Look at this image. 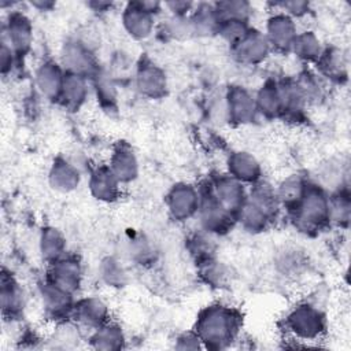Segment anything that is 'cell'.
Instances as JSON below:
<instances>
[{
    "label": "cell",
    "mask_w": 351,
    "mask_h": 351,
    "mask_svg": "<svg viewBox=\"0 0 351 351\" xmlns=\"http://www.w3.org/2000/svg\"><path fill=\"white\" fill-rule=\"evenodd\" d=\"M225 110L233 125L252 123L258 117L255 96L241 85H230L225 95Z\"/></svg>",
    "instance_id": "obj_13"
},
{
    "label": "cell",
    "mask_w": 351,
    "mask_h": 351,
    "mask_svg": "<svg viewBox=\"0 0 351 351\" xmlns=\"http://www.w3.org/2000/svg\"><path fill=\"white\" fill-rule=\"evenodd\" d=\"M30 5L38 11H51L56 4L53 1H48V0H34L30 1Z\"/></svg>",
    "instance_id": "obj_45"
},
{
    "label": "cell",
    "mask_w": 351,
    "mask_h": 351,
    "mask_svg": "<svg viewBox=\"0 0 351 351\" xmlns=\"http://www.w3.org/2000/svg\"><path fill=\"white\" fill-rule=\"evenodd\" d=\"M44 278L63 288L64 291L77 295L82 287L84 280L82 263L75 255L66 252L59 259L48 265Z\"/></svg>",
    "instance_id": "obj_10"
},
{
    "label": "cell",
    "mask_w": 351,
    "mask_h": 351,
    "mask_svg": "<svg viewBox=\"0 0 351 351\" xmlns=\"http://www.w3.org/2000/svg\"><path fill=\"white\" fill-rule=\"evenodd\" d=\"M271 51L278 53L291 52L292 44L299 33L296 21L282 11L274 10L266 19L263 30Z\"/></svg>",
    "instance_id": "obj_11"
},
{
    "label": "cell",
    "mask_w": 351,
    "mask_h": 351,
    "mask_svg": "<svg viewBox=\"0 0 351 351\" xmlns=\"http://www.w3.org/2000/svg\"><path fill=\"white\" fill-rule=\"evenodd\" d=\"M38 251L47 265L64 255L67 252V241L62 230L55 226H44L38 234Z\"/></svg>",
    "instance_id": "obj_29"
},
{
    "label": "cell",
    "mask_w": 351,
    "mask_h": 351,
    "mask_svg": "<svg viewBox=\"0 0 351 351\" xmlns=\"http://www.w3.org/2000/svg\"><path fill=\"white\" fill-rule=\"evenodd\" d=\"M233 59L243 66H259L273 52L265 33L256 27H250L245 36L230 47Z\"/></svg>",
    "instance_id": "obj_12"
},
{
    "label": "cell",
    "mask_w": 351,
    "mask_h": 351,
    "mask_svg": "<svg viewBox=\"0 0 351 351\" xmlns=\"http://www.w3.org/2000/svg\"><path fill=\"white\" fill-rule=\"evenodd\" d=\"M241 324L243 315L237 307L214 302L197 313L193 330L202 340L203 348L218 351L229 348L239 339Z\"/></svg>",
    "instance_id": "obj_1"
},
{
    "label": "cell",
    "mask_w": 351,
    "mask_h": 351,
    "mask_svg": "<svg viewBox=\"0 0 351 351\" xmlns=\"http://www.w3.org/2000/svg\"><path fill=\"white\" fill-rule=\"evenodd\" d=\"M174 348L177 350H202L203 344L195 330L182 332L176 337Z\"/></svg>",
    "instance_id": "obj_43"
},
{
    "label": "cell",
    "mask_w": 351,
    "mask_h": 351,
    "mask_svg": "<svg viewBox=\"0 0 351 351\" xmlns=\"http://www.w3.org/2000/svg\"><path fill=\"white\" fill-rule=\"evenodd\" d=\"M33 23L30 18L19 10H10L3 23V37L16 53L18 58L25 56L33 44Z\"/></svg>",
    "instance_id": "obj_9"
},
{
    "label": "cell",
    "mask_w": 351,
    "mask_h": 351,
    "mask_svg": "<svg viewBox=\"0 0 351 351\" xmlns=\"http://www.w3.org/2000/svg\"><path fill=\"white\" fill-rule=\"evenodd\" d=\"M88 344L95 350L118 351L126 347V335L118 322L110 319L89 332Z\"/></svg>",
    "instance_id": "obj_24"
},
{
    "label": "cell",
    "mask_w": 351,
    "mask_h": 351,
    "mask_svg": "<svg viewBox=\"0 0 351 351\" xmlns=\"http://www.w3.org/2000/svg\"><path fill=\"white\" fill-rule=\"evenodd\" d=\"M59 63L67 73L78 74L88 80H92L100 70L93 48L78 37L69 38L62 44Z\"/></svg>",
    "instance_id": "obj_6"
},
{
    "label": "cell",
    "mask_w": 351,
    "mask_h": 351,
    "mask_svg": "<svg viewBox=\"0 0 351 351\" xmlns=\"http://www.w3.org/2000/svg\"><path fill=\"white\" fill-rule=\"evenodd\" d=\"M213 237L214 236L200 229V232L193 233L186 240V250L189 251L191 256L195 259L196 265L215 256V244Z\"/></svg>",
    "instance_id": "obj_38"
},
{
    "label": "cell",
    "mask_w": 351,
    "mask_h": 351,
    "mask_svg": "<svg viewBox=\"0 0 351 351\" xmlns=\"http://www.w3.org/2000/svg\"><path fill=\"white\" fill-rule=\"evenodd\" d=\"M255 103L258 115H262L267 119L281 118V95L278 88V81L274 78H267L256 90Z\"/></svg>",
    "instance_id": "obj_27"
},
{
    "label": "cell",
    "mask_w": 351,
    "mask_h": 351,
    "mask_svg": "<svg viewBox=\"0 0 351 351\" xmlns=\"http://www.w3.org/2000/svg\"><path fill=\"white\" fill-rule=\"evenodd\" d=\"M163 4L158 1H129L121 14L123 30L134 40L148 38L155 29V16Z\"/></svg>",
    "instance_id": "obj_5"
},
{
    "label": "cell",
    "mask_w": 351,
    "mask_h": 351,
    "mask_svg": "<svg viewBox=\"0 0 351 351\" xmlns=\"http://www.w3.org/2000/svg\"><path fill=\"white\" fill-rule=\"evenodd\" d=\"M250 27H251L250 22L237 21V19H223L219 23L217 36H219L226 44L232 47L245 36Z\"/></svg>",
    "instance_id": "obj_40"
},
{
    "label": "cell",
    "mask_w": 351,
    "mask_h": 351,
    "mask_svg": "<svg viewBox=\"0 0 351 351\" xmlns=\"http://www.w3.org/2000/svg\"><path fill=\"white\" fill-rule=\"evenodd\" d=\"M200 204L197 219L200 229L211 236H223L229 233L237 223L236 217L228 211L213 193L208 181L199 186Z\"/></svg>",
    "instance_id": "obj_4"
},
{
    "label": "cell",
    "mask_w": 351,
    "mask_h": 351,
    "mask_svg": "<svg viewBox=\"0 0 351 351\" xmlns=\"http://www.w3.org/2000/svg\"><path fill=\"white\" fill-rule=\"evenodd\" d=\"M276 219L277 218L274 215H271L256 202L251 200L248 196L237 215V223H240V226L251 234L266 232Z\"/></svg>",
    "instance_id": "obj_26"
},
{
    "label": "cell",
    "mask_w": 351,
    "mask_h": 351,
    "mask_svg": "<svg viewBox=\"0 0 351 351\" xmlns=\"http://www.w3.org/2000/svg\"><path fill=\"white\" fill-rule=\"evenodd\" d=\"M134 85L141 96L158 100L167 92V77L160 66L149 59H141L136 66Z\"/></svg>",
    "instance_id": "obj_14"
},
{
    "label": "cell",
    "mask_w": 351,
    "mask_h": 351,
    "mask_svg": "<svg viewBox=\"0 0 351 351\" xmlns=\"http://www.w3.org/2000/svg\"><path fill=\"white\" fill-rule=\"evenodd\" d=\"M100 280L111 288H123L128 282V271L125 266L114 256H106L99 263Z\"/></svg>",
    "instance_id": "obj_37"
},
{
    "label": "cell",
    "mask_w": 351,
    "mask_h": 351,
    "mask_svg": "<svg viewBox=\"0 0 351 351\" xmlns=\"http://www.w3.org/2000/svg\"><path fill=\"white\" fill-rule=\"evenodd\" d=\"M217 12L223 19H237L250 22V18L252 15L254 7L251 3L245 0H225V1H217L214 3Z\"/></svg>",
    "instance_id": "obj_39"
},
{
    "label": "cell",
    "mask_w": 351,
    "mask_h": 351,
    "mask_svg": "<svg viewBox=\"0 0 351 351\" xmlns=\"http://www.w3.org/2000/svg\"><path fill=\"white\" fill-rule=\"evenodd\" d=\"M351 199L347 185H343L329 193V215L330 223L337 226H347L350 222Z\"/></svg>",
    "instance_id": "obj_36"
},
{
    "label": "cell",
    "mask_w": 351,
    "mask_h": 351,
    "mask_svg": "<svg viewBox=\"0 0 351 351\" xmlns=\"http://www.w3.org/2000/svg\"><path fill=\"white\" fill-rule=\"evenodd\" d=\"M86 5L93 11H107L108 8H111L112 3L111 1H89L86 3Z\"/></svg>",
    "instance_id": "obj_46"
},
{
    "label": "cell",
    "mask_w": 351,
    "mask_h": 351,
    "mask_svg": "<svg viewBox=\"0 0 351 351\" xmlns=\"http://www.w3.org/2000/svg\"><path fill=\"white\" fill-rule=\"evenodd\" d=\"M0 304L3 317L10 321L21 318L26 307V293L22 285L15 278V276L5 267L1 270Z\"/></svg>",
    "instance_id": "obj_17"
},
{
    "label": "cell",
    "mask_w": 351,
    "mask_h": 351,
    "mask_svg": "<svg viewBox=\"0 0 351 351\" xmlns=\"http://www.w3.org/2000/svg\"><path fill=\"white\" fill-rule=\"evenodd\" d=\"M193 36L210 37L218 33L221 18L214 3H197L189 14Z\"/></svg>",
    "instance_id": "obj_28"
},
{
    "label": "cell",
    "mask_w": 351,
    "mask_h": 351,
    "mask_svg": "<svg viewBox=\"0 0 351 351\" xmlns=\"http://www.w3.org/2000/svg\"><path fill=\"white\" fill-rule=\"evenodd\" d=\"M195 7V3L184 1V0H176V1H166L163 3V8L169 10L171 16H189Z\"/></svg>",
    "instance_id": "obj_44"
},
{
    "label": "cell",
    "mask_w": 351,
    "mask_h": 351,
    "mask_svg": "<svg viewBox=\"0 0 351 351\" xmlns=\"http://www.w3.org/2000/svg\"><path fill=\"white\" fill-rule=\"evenodd\" d=\"M324 47L319 37L313 30L299 32L291 52L303 63H315L322 52Z\"/></svg>",
    "instance_id": "obj_33"
},
{
    "label": "cell",
    "mask_w": 351,
    "mask_h": 351,
    "mask_svg": "<svg viewBox=\"0 0 351 351\" xmlns=\"http://www.w3.org/2000/svg\"><path fill=\"white\" fill-rule=\"evenodd\" d=\"M53 329L48 336V343L53 348L69 350L75 348L82 341V328L73 319L53 324Z\"/></svg>",
    "instance_id": "obj_32"
},
{
    "label": "cell",
    "mask_w": 351,
    "mask_h": 351,
    "mask_svg": "<svg viewBox=\"0 0 351 351\" xmlns=\"http://www.w3.org/2000/svg\"><path fill=\"white\" fill-rule=\"evenodd\" d=\"M274 10L282 11L284 14L289 15L296 21L299 18L306 16L311 11V4L308 1H302V0H288V1L274 3Z\"/></svg>",
    "instance_id": "obj_41"
},
{
    "label": "cell",
    "mask_w": 351,
    "mask_h": 351,
    "mask_svg": "<svg viewBox=\"0 0 351 351\" xmlns=\"http://www.w3.org/2000/svg\"><path fill=\"white\" fill-rule=\"evenodd\" d=\"M315 66L321 75L332 81L339 82L341 78L347 77V62L340 48H324L318 60L315 62Z\"/></svg>",
    "instance_id": "obj_30"
},
{
    "label": "cell",
    "mask_w": 351,
    "mask_h": 351,
    "mask_svg": "<svg viewBox=\"0 0 351 351\" xmlns=\"http://www.w3.org/2000/svg\"><path fill=\"white\" fill-rule=\"evenodd\" d=\"M165 203L170 217L177 222H185L197 215L200 204L199 186L189 182H176L165 196Z\"/></svg>",
    "instance_id": "obj_7"
},
{
    "label": "cell",
    "mask_w": 351,
    "mask_h": 351,
    "mask_svg": "<svg viewBox=\"0 0 351 351\" xmlns=\"http://www.w3.org/2000/svg\"><path fill=\"white\" fill-rule=\"evenodd\" d=\"M280 95H281V118H287L289 121H299L307 106V96L303 92L298 80H281L278 81Z\"/></svg>",
    "instance_id": "obj_23"
},
{
    "label": "cell",
    "mask_w": 351,
    "mask_h": 351,
    "mask_svg": "<svg viewBox=\"0 0 351 351\" xmlns=\"http://www.w3.org/2000/svg\"><path fill=\"white\" fill-rule=\"evenodd\" d=\"M307 184L308 180L302 174H291L281 180L280 184L276 186L281 208H284L287 213L293 210L302 199Z\"/></svg>",
    "instance_id": "obj_31"
},
{
    "label": "cell",
    "mask_w": 351,
    "mask_h": 351,
    "mask_svg": "<svg viewBox=\"0 0 351 351\" xmlns=\"http://www.w3.org/2000/svg\"><path fill=\"white\" fill-rule=\"evenodd\" d=\"M19 58L14 52V49L4 41L1 40V48H0V71L3 77H7L11 74V71L15 69L16 60Z\"/></svg>",
    "instance_id": "obj_42"
},
{
    "label": "cell",
    "mask_w": 351,
    "mask_h": 351,
    "mask_svg": "<svg viewBox=\"0 0 351 351\" xmlns=\"http://www.w3.org/2000/svg\"><path fill=\"white\" fill-rule=\"evenodd\" d=\"M48 182L52 189L60 193H70L81 184L80 169L63 156H58L49 166Z\"/></svg>",
    "instance_id": "obj_22"
},
{
    "label": "cell",
    "mask_w": 351,
    "mask_h": 351,
    "mask_svg": "<svg viewBox=\"0 0 351 351\" xmlns=\"http://www.w3.org/2000/svg\"><path fill=\"white\" fill-rule=\"evenodd\" d=\"M88 189L96 200L101 203H114L121 197L122 184L108 165H99L89 173Z\"/></svg>",
    "instance_id": "obj_20"
},
{
    "label": "cell",
    "mask_w": 351,
    "mask_h": 351,
    "mask_svg": "<svg viewBox=\"0 0 351 351\" xmlns=\"http://www.w3.org/2000/svg\"><path fill=\"white\" fill-rule=\"evenodd\" d=\"M90 81L100 107L106 111H117L118 96L112 78L107 73L99 70Z\"/></svg>",
    "instance_id": "obj_35"
},
{
    "label": "cell",
    "mask_w": 351,
    "mask_h": 351,
    "mask_svg": "<svg viewBox=\"0 0 351 351\" xmlns=\"http://www.w3.org/2000/svg\"><path fill=\"white\" fill-rule=\"evenodd\" d=\"M208 185L219 203L237 219V215L248 196V189L245 185L228 173L214 176L208 180Z\"/></svg>",
    "instance_id": "obj_15"
},
{
    "label": "cell",
    "mask_w": 351,
    "mask_h": 351,
    "mask_svg": "<svg viewBox=\"0 0 351 351\" xmlns=\"http://www.w3.org/2000/svg\"><path fill=\"white\" fill-rule=\"evenodd\" d=\"M66 70L52 59L41 62L34 71V85L41 96L49 101H59Z\"/></svg>",
    "instance_id": "obj_19"
},
{
    "label": "cell",
    "mask_w": 351,
    "mask_h": 351,
    "mask_svg": "<svg viewBox=\"0 0 351 351\" xmlns=\"http://www.w3.org/2000/svg\"><path fill=\"white\" fill-rule=\"evenodd\" d=\"M110 317L111 310L107 302L95 295L77 299L71 314V319L88 332L110 321Z\"/></svg>",
    "instance_id": "obj_16"
},
{
    "label": "cell",
    "mask_w": 351,
    "mask_h": 351,
    "mask_svg": "<svg viewBox=\"0 0 351 351\" xmlns=\"http://www.w3.org/2000/svg\"><path fill=\"white\" fill-rule=\"evenodd\" d=\"M38 296L44 315L53 324L71 319L73 308L75 304V295L64 291L63 288L43 280L38 284Z\"/></svg>",
    "instance_id": "obj_8"
},
{
    "label": "cell",
    "mask_w": 351,
    "mask_h": 351,
    "mask_svg": "<svg viewBox=\"0 0 351 351\" xmlns=\"http://www.w3.org/2000/svg\"><path fill=\"white\" fill-rule=\"evenodd\" d=\"M285 332L296 341H318L326 332V315L311 302H299L284 318Z\"/></svg>",
    "instance_id": "obj_3"
},
{
    "label": "cell",
    "mask_w": 351,
    "mask_h": 351,
    "mask_svg": "<svg viewBox=\"0 0 351 351\" xmlns=\"http://www.w3.org/2000/svg\"><path fill=\"white\" fill-rule=\"evenodd\" d=\"M226 173L243 182L252 185L262 180V166L259 160L248 151H233L226 158Z\"/></svg>",
    "instance_id": "obj_21"
},
{
    "label": "cell",
    "mask_w": 351,
    "mask_h": 351,
    "mask_svg": "<svg viewBox=\"0 0 351 351\" xmlns=\"http://www.w3.org/2000/svg\"><path fill=\"white\" fill-rule=\"evenodd\" d=\"M88 96H89V80L82 75L66 71L58 103L62 104L69 111H78L86 103Z\"/></svg>",
    "instance_id": "obj_25"
},
{
    "label": "cell",
    "mask_w": 351,
    "mask_h": 351,
    "mask_svg": "<svg viewBox=\"0 0 351 351\" xmlns=\"http://www.w3.org/2000/svg\"><path fill=\"white\" fill-rule=\"evenodd\" d=\"M288 215L299 232L304 234L319 233L330 225L329 192L308 180L302 199Z\"/></svg>",
    "instance_id": "obj_2"
},
{
    "label": "cell",
    "mask_w": 351,
    "mask_h": 351,
    "mask_svg": "<svg viewBox=\"0 0 351 351\" xmlns=\"http://www.w3.org/2000/svg\"><path fill=\"white\" fill-rule=\"evenodd\" d=\"M107 165L122 185L133 182L140 173L137 155L126 141H118L114 144Z\"/></svg>",
    "instance_id": "obj_18"
},
{
    "label": "cell",
    "mask_w": 351,
    "mask_h": 351,
    "mask_svg": "<svg viewBox=\"0 0 351 351\" xmlns=\"http://www.w3.org/2000/svg\"><path fill=\"white\" fill-rule=\"evenodd\" d=\"M196 267H197V276L207 287L219 289V288H225L229 284L230 271L215 256L197 263Z\"/></svg>",
    "instance_id": "obj_34"
}]
</instances>
